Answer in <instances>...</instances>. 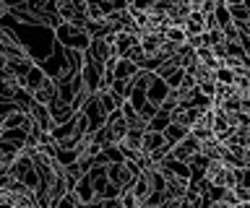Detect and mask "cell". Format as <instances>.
I'll use <instances>...</instances> for the list:
<instances>
[{"instance_id":"484cf974","label":"cell","mask_w":250,"mask_h":208,"mask_svg":"<svg viewBox=\"0 0 250 208\" xmlns=\"http://www.w3.org/2000/svg\"><path fill=\"white\" fill-rule=\"evenodd\" d=\"M13 104H16V110L19 112H26L29 114V110L34 107V96H31V91H26V89H19L16 91V96H13Z\"/></svg>"},{"instance_id":"3957f363","label":"cell","mask_w":250,"mask_h":208,"mask_svg":"<svg viewBox=\"0 0 250 208\" xmlns=\"http://www.w3.org/2000/svg\"><path fill=\"white\" fill-rule=\"evenodd\" d=\"M86 55H89L94 63H99V65H104L107 60L117 57V52H115V34H107V37H99V39H91L89 50H86Z\"/></svg>"},{"instance_id":"b9f144b4","label":"cell","mask_w":250,"mask_h":208,"mask_svg":"<svg viewBox=\"0 0 250 208\" xmlns=\"http://www.w3.org/2000/svg\"><path fill=\"white\" fill-rule=\"evenodd\" d=\"M0 208H16L13 203H8V200H0Z\"/></svg>"},{"instance_id":"2e32d148","label":"cell","mask_w":250,"mask_h":208,"mask_svg":"<svg viewBox=\"0 0 250 208\" xmlns=\"http://www.w3.org/2000/svg\"><path fill=\"white\" fill-rule=\"evenodd\" d=\"M185 32H188V37L206 34V16H203L201 11H190L188 19H185Z\"/></svg>"},{"instance_id":"7402d4cb","label":"cell","mask_w":250,"mask_h":208,"mask_svg":"<svg viewBox=\"0 0 250 208\" xmlns=\"http://www.w3.org/2000/svg\"><path fill=\"white\" fill-rule=\"evenodd\" d=\"M44 78H47V76L42 73V68H39V65L34 63V65L29 68V73L23 76V81H21V83H23V89H26V91H31V94H34V89H37Z\"/></svg>"},{"instance_id":"74e56055","label":"cell","mask_w":250,"mask_h":208,"mask_svg":"<svg viewBox=\"0 0 250 208\" xmlns=\"http://www.w3.org/2000/svg\"><path fill=\"white\" fill-rule=\"evenodd\" d=\"M188 5H190V11H201L203 13V8H206V0H188Z\"/></svg>"},{"instance_id":"ac0fdd59","label":"cell","mask_w":250,"mask_h":208,"mask_svg":"<svg viewBox=\"0 0 250 208\" xmlns=\"http://www.w3.org/2000/svg\"><path fill=\"white\" fill-rule=\"evenodd\" d=\"M164 146V133H154V130H146L144 133V141H141V151L144 153H156Z\"/></svg>"},{"instance_id":"f1b7e54d","label":"cell","mask_w":250,"mask_h":208,"mask_svg":"<svg viewBox=\"0 0 250 208\" xmlns=\"http://www.w3.org/2000/svg\"><path fill=\"white\" fill-rule=\"evenodd\" d=\"M188 133H190V130H188L185 125H177V122H169V125H167V130H164V141L175 146L177 141H183V138H185Z\"/></svg>"},{"instance_id":"e575fe53","label":"cell","mask_w":250,"mask_h":208,"mask_svg":"<svg viewBox=\"0 0 250 208\" xmlns=\"http://www.w3.org/2000/svg\"><path fill=\"white\" fill-rule=\"evenodd\" d=\"M183 76H185V71H183V68H177V71H172L167 78H164V83H167L169 89H177L180 83H183Z\"/></svg>"},{"instance_id":"8d00e7d4","label":"cell","mask_w":250,"mask_h":208,"mask_svg":"<svg viewBox=\"0 0 250 208\" xmlns=\"http://www.w3.org/2000/svg\"><path fill=\"white\" fill-rule=\"evenodd\" d=\"M21 182L26 185V188H31V190H34V188H39V174H37V169L31 167L29 172H26V174L21 177Z\"/></svg>"},{"instance_id":"8fae6325","label":"cell","mask_w":250,"mask_h":208,"mask_svg":"<svg viewBox=\"0 0 250 208\" xmlns=\"http://www.w3.org/2000/svg\"><path fill=\"white\" fill-rule=\"evenodd\" d=\"M138 42H141L138 32H117L115 34V52H117V57H125V55H128V50H133Z\"/></svg>"},{"instance_id":"5b68a950","label":"cell","mask_w":250,"mask_h":208,"mask_svg":"<svg viewBox=\"0 0 250 208\" xmlns=\"http://www.w3.org/2000/svg\"><path fill=\"white\" fill-rule=\"evenodd\" d=\"M198 149H201V141H198L195 135L188 133L183 141H177L175 146H172L169 156H172V159H180V161H185V164H188V161H190L195 153H198Z\"/></svg>"},{"instance_id":"44dd1931","label":"cell","mask_w":250,"mask_h":208,"mask_svg":"<svg viewBox=\"0 0 250 208\" xmlns=\"http://www.w3.org/2000/svg\"><path fill=\"white\" fill-rule=\"evenodd\" d=\"M73 195H76V200H78V203H89V200H94V188H91V180H89V177H81V180H78L76 182V188H73Z\"/></svg>"},{"instance_id":"7a4b0ae2","label":"cell","mask_w":250,"mask_h":208,"mask_svg":"<svg viewBox=\"0 0 250 208\" xmlns=\"http://www.w3.org/2000/svg\"><path fill=\"white\" fill-rule=\"evenodd\" d=\"M102 71H104V65L94 63V60L83 52V65H81V71H78V76H81L86 94H94V91L102 86Z\"/></svg>"},{"instance_id":"603a6c76","label":"cell","mask_w":250,"mask_h":208,"mask_svg":"<svg viewBox=\"0 0 250 208\" xmlns=\"http://www.w3.org/2000/svg\"><path fill=\"white\" fill-rule=\"evenodd\" d=\"M130 192H133V195H136V200H138V203H144V200L148 198V195H151V185H148V180H146V174L144 172H141L138 177H136V182H133V188H130Z\"/></svg>"},{"instance_id":"5bb4252c","label":"cell","mask_w":250,"mask_h":208,"mask_svg":"<svg viewBox=\"0 0 250 208\" xmlns=\"http://www.w3.org/2000/svg\"><path fill=\"white\" fill-rule=\"evenodd\" d=\"M31 96H34L37 104H44V107H47L55 96H58V83H55V78H44V81L34 89V94H31Z\"/></svg>"},{"instance_id":"277c9868","label":"cell","mask_w":250,"mask_h":208,"mask_svg":"<svg viewBox=\"0 0 250 208\" xmlns=\"http://www.w3.org/2000/svg\"><path fill=\"white\" fill-rule=\"evenodd\" d=\"M203 177H206L211 185H216V188H232L234 185V169L227 167L224 161H208Z\"/></svg>"},{"instance_id":"6da1fadb","label":"cell","mask_w":250,"mask_h":208,"mask_svg":"<svg viewBox=\"0 0 250 208\" xmlns=\"http://www.w3.org/2000/svg\"><path fill=\"white\" fill-rule=\"evenodd\" d=\"M52 34H55V44H60V47H65V50L86 52V50H89V44H91V37L86 34V29L65 24V21H60V24L52 29Z\"/></svg>"},{"instance_id":"1f68e13d","label":"cell","mask_w":250,"mask_h":208,"mask_svg":"<svg viewBox=\"0 0 250 208\" xmlns=\"http://www.w3.org/2000/svg\"><path fill=\"white\" fill-rule=\"evenodd\" d=\"M214 19H216V26L222 29V26H227L232 21V16H229V8H227L224 3H219L216 8H214Z\"/></svg>"},{"instance_id":"f35d334b","label":"cell","mask_w":250,"mask_h":208,"mask_svg":"<svg viewBox=\"0 0 250 208\" xmlns=\"http://www.w3.org/2000/svg\"><path fill=\"white\" fill-rule=\"evenodd\" d=\"M8 16V3H5V0H0V21H3Z\"/></svg>"},{"instance_id":"9a60e30c","label":"cell","mask_w":250,"mask_h":208,"mask_svg":"<svg viewBox=\"0 0 250 208\" xmlns=\"http://www.w3.org/2000/svg\"><path fill=\"white\" fill-rule=\"evenodd\" d=\"M190 13V5L188 0H175V3L167 8V24H175V26H185V19Z\"/></svg>"},{"instance_id":"52a82bcc","label":"cell","mask_w":250,"mask_h":208,"mask_svg":"<svg viewBox=\"0 0 250 208\" xmlns=\"http://www.w3.org/2000/svg\"><path fill=\"white\" fill-rule=\"evenodd\" d=\"M94 99H97L99 110L104 112V117L115 114L117 110H120V104H123V99H117L112 91H109V86H99L97 91H94Z\"/></svg>"},{"instance_id":"d590c367","label":"cell","mask_w":250,"mask_h":208,"mask_svg":"<svg viewBox=\"0 0 250 208\" xmlns=\"http://www.w3.org/2000/svg\"><path fill=\"white\" fill-rule=\"evenodd\" d=\"M128 8H130V11H144V13H151V8H154V0H130V3H128Z\"/></svg>"},{"instance_id":"9c48e42d","label":"cell","mask_w":250,"mask_h":208,"mask_svg":"<svg viewBox=\"0 0 250 208\" xmlns=\"http://www.w3.org/2000/svg\"><path fill=\"white\" fill-rule=\"evenodd\" d=\"M162 44H164V37L159 32H141V50H144L146 57H156V60H159Z\"/></svg>"},{"instance_id":"60d3db41","label":"cell","mask_w":250,"mask_h":208,"mask_svg":"<svg viewBox=\"0 0 250 208\" xmlns=\"http://www.w3.org/2000/svg\"><path fill=\"white\" fill-rule=\"evenodd\" d=\"M5 63H8V57L3 55V52H0V71H3V68H5Z\"/></svg>"},{"instance_id":"ee69618b","label":"cell","mask_w":250,"mask_h":208,"mask_svg":"<svg viewBox=\"0 0 250 208\" xmlns=\"http://www.w3.org/2000/svg\"><path fill=\"white\" fill-rule=\"evenodd\" d=\"M245 26H248V29H250V16H248V21H245Z\"/></svg>"},{"instance_id":"ab89813d","label":"cell","mask_w":250,"mask_h":208,"mask_svg":"<svg viewBox=\"0 0 250 208\" xmlns=\"http://www.w3.org/2000/svg\"><path fill=\"white\" fill-rule=\"evenodd\" d=\"M81 208H102V200H97V198H94V200H89V203H83Z\"/></svg>"},{"instance_id":"4fadbf2b","label":"cell","mask_w":250,"mask_h":208,"mask_svg":"<svg viewBox=\"0 0 250 208\" xmlns=\"http://www.w3.org/2000/svg\"><path fill=\"white\" fill-rule=\"evenodd\" d=\"M29 117H31V122H34V128H39V130H50L55 128V122H52V117H50V110H47L44 104H37L34 102V107L29 110Z\"/></svg>"},{"instance_id":"d6a6232c","label":"cell","mask_w":250,"mask_h":208,"mask_svg":"<svg viewBox=\"0 0 250 208\" xmlns=\"http://www.w3.org/2000/svg\"><path fill=\"white\" fill-rule=\"evenodd\" d=\"M201 91V94H206L208 99H214L216 96V89H219V83L214 81V78H208V81H198V86H195Z\"/></svg>"},{"instance_id":"7c38bea8","label":"cell","mask_w":250,"mask_h":208,"mask_svg":"<svg viewBox=\"0 0 250 208\" xmlns=\"http://www.w3.org/2000/svg\"><path fill=\"white\" fill-rule=\"evenodd\" d=\"M167 94H169V86H167V83H164V81L159 78V76L154 73L151 83L146 86V99H148V102H154L156 107H162V102L167 99Z\"/></svg>"},{"instance_id":"f546056e","label":"cell","mask_w":250,"mask_h":208,"mask_svg":"<svg viewBox=\"0 0 250 208\" xmlns=\"http://www.w3.org/2000/svg\"><path fill=\"white\" fill-rule=\"evenodd\" d=\"M234 78H237V73H234L232 68H227V65H219L214 71V81L219 83V86H229V83H234Z\"/></svg>"},{"instance_id":"ffe728a7","label":"cell","mask_w":250,"mask_h":208,"mask_svg":"<svg viewBox=\"0 0 250 208\" xmlns=\"http://www.w3.org/2000/svg\"><path fill=\"white\" fill-rule=\"evenodd\" d=\"M19 153H21V146H16V143H11V141H3V138H0V164H3L5 169L13 164Z\"/></svg>"},{"instance_id":"cb8c5ba5","label":"cell","mask_w":250,"mask_h":208,"mask_svg":"<svg viewBox=\"0 0 250 208\" xmlns=\"http://www.w3.org/2000/svg\"><path fill=\"white\" fill-rule=\"evenodd\" d=\"M162 37H164L167 42H172V44H185V42H188L185 26H175V24H167V26H164Z\"/></svg>"},{"instance_id":"7bdbcfd3","label":"cell","mask_w":250,"mask_h":208,"mask_svg":"<svg viewBox=\"0 0 250 208\" xmlns=\"http://www.w3.org/2000/svg\"><path fill=\"white\" fill-rule=\"evenodd\" d=\"M86 5H97V3H102V0H83Z\"/></svg>"},{"instance_id":"d4e9b609","label":"cell","mask_w":250,"mask_h":208,"mask_svg":"<svg viewBox=\"0 0 250 208\" xmlns=\"http://www.w3.org/2000/svg\"><path fill=\"white\" fill-rule=\"evenodd\" d=\"M109 91H112V94L117 96V99H130V94H133V78H115L112 83H109Z\"/></svg>"},{"instance_id":"83f0119b","label":"cell","mask_w":250,"mask_h":208,"mask_svg":"<svg viewBox=\"0 0 250 208\" xmlns=\"http://www.w3.org/2000/svg\"><path fill=\"white\" fill-rule=\"evenodd\" d=\"M26 135H29V130H23V128L0 130V138H3V141H11V143H16V146H21V149H23V143H26Z\"/></svg>"},{"instance_id":"4dcf8cb0","label":"cell","mask_w":250,"mask_h":208,"mask_svg":"<svg viewBox=\"0 0 250 208\" xmlns=\"http://www.w3.org/2000/svg\"><path fill=\"white\" fill-rule=\"evenodd\" d=\"M227 8H229L232 21H237V24H245L248 16H250V11H248V5H245V3H240V5H227Z\"/></svg>"},{"instance_id":"4316f807","label":"cell","mask_w":250,"mask_h":208,"mask_svg":"<svg viewBox=\"0 0 250 208\" xmlns=\"http://www.w3.org/2000/svg\"><path fill=\"white\" fill-rule=\"evenodd\" d=\"M169 112H164V110H159L154 114L151 120L146 122V130H154V133H164V130H167V125H169Z\"/></svg>"},{"instance_id":"30bf717a","label":"cell","mask_w":250,"mask_h":208,"mask_svg":"<svg viewBox=\"0 0 250 208\" xmlns=\"http://www.w3.org/2000/svg\"><path fill=\"white\" fill-rule=\"evenodd\" d=\"M47 110H50V117L55 125H60V122H68L70 117L76 114V110L70 107V102H62L60 96H55L50 104H47Z\"/></svg>"},{"instance_id":"8992f818","label":"cell","mask_w":250,"mask_h":208,"mask_svg":"<svg viewBox=\"0 0 250 208\" xmlns=\"http://www.w3.org/2000/svg\"><path fill=\"white\" fill-rule=\"evenodd\" d=\"M156 167L164 172V177H172V180H180V182H185V185H188V180H190V167H188L185 161H180V159L167 156V159H162Z\"/></svg>"},{"instance_id":"ba28073f","label":"cell","mask_w":250,"mask_h":208,"mask_svg":"<svg viewBox=\"0 0 250 208\" xmlns=\"http://www.w3.org/2000/svg\"><path fill=\"white\" fill-rule=\"evenodd\" d=\"M104 128H107V135H109V143H120L125 133H128V122L123 120L120 112L109 114V117L104 120Z\"/></svg>"},{"instance_id":"e0dca14e","label":"cell","mask_w":250,"mask_h":208,"mask_svg":"<svg viewBox=\"0 0 250 208\" xmlns=\"http://www.w3.org/2000/svg\"><path fill=\"white\" fill-rule=\"evenodd\" d=\"M31 167H34V164H31V156H29V151H23V149H21V153L16 156V161H13L11 167H8V172H11V177H16V180H21V177L26 174Z\"/></svg>"},{"instance_id":"d6986e66","label":"cell","mask_w":250,"mask_h":208,"mask_svg":"<svg viewBox=\"0 0 250 208\" xmlns=\"http://www.w3.org/2000/svg\"><path fill=\"white\" fill-rule=\"evenodd\" d=\"M141 71V68L136 65V63H130L128 57H117L115 60V68H112V73H115V78H133V76H136Z\"/></svg>"},{"instance_id":"836d02e7","label":"cell","mask_w":250,"mask_h":208,"mask_svg":"<svg viewBox=\"0 0 250 208\" xmlns=\"http://www.w3.org/2000/svg\"><path fill=\"white\" fill-rule=\"evenodd\" d=\"M102 19H104L102 3H97V5H86V21H102Z\"/></svg>"}]
</instances>
